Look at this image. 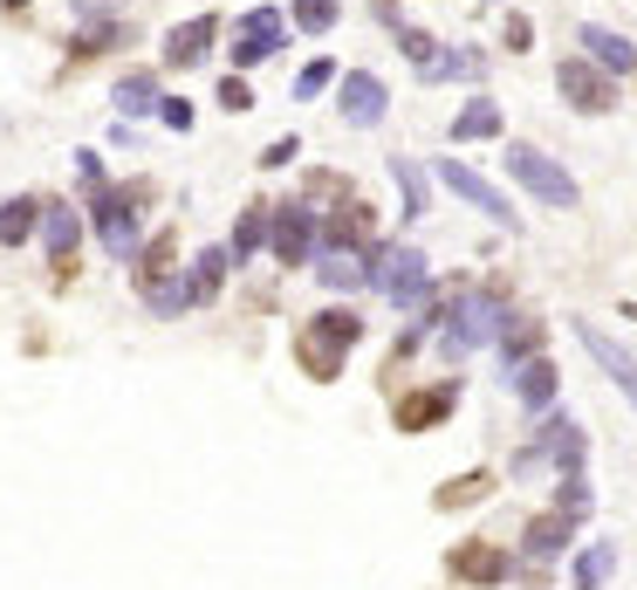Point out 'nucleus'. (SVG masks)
Segmentation results:
<instances>
[{"label": "nucleus", "instance_id": "1", "mask_svg": "<svg viewBox=\"0 0 637 590\" xmlns=\"http://www.w3.org/2000/svg\"><path fill=\"white\" fill-rule=\"evenodd\" d=\"M364 289H377V296H391L405 317H418V309L432 302V254L425 248H412V241H371L364 248Z\"/></svg>", "mask_w": 637, "mask_h": 590}, {"label": "nucleus", "instance_id": "2", "mask_svg": "<svg viewBox=\"0 0 637 590\" xmlns=\"http://www.w3.org/2000/svg\"><path fill=\"white\" fill-rule=\"evenodd\" d=\"M507 317H514V309H507V296L501 289H473L466 282V296L453 302V323H446V358L459 364V358H473V350H494L501 343V330H507Z\"/></svg>", "mask_w": 637, "mask_h": 590}, {"label": "nucleus", "instance_id": "3", "mask_svg": "<svg viewBox=\"0 0 637 590\" xmlns=\"http://www.w3.org/2000/svg\"><path fill=\"white\" fill-rule=\"evenodd\" d=\"M583 460H589V440H583V426L569 412H542L535 426V440L514 453V481H528L542 474V467H555V474H583Z\"/></svg>", "mask_w": 637, "mask_h": 590}, {"label": "nucleus", "instance_id": "4", "mask_svg": "<svg viewBox=\"0 0 637 590\" xmlns=\"http://www.w3.org/2000/svg\"><path fill=\"white\" fill-rule=\"evenodd\" d=\"M507 179L522 186L535 207H555V213L583 207V186H576V172H569L563 159H548L542 144H507Z\"/></svg>", "mask_w": 637, "mask_h": 590}, {"label": "nucleus", "instance_id": "5", "mask_svg": "<svg viewBox=\"0 0 637 590\" xmlns=\"http://www.w3.org/2000/svg\"><path fill=\"white\" fill-rule=\"evenodd\" d=\"M350 343H364V317H356V309H323V317H309V330L295 337L309 378H323V384H330V378H343Z\"/></svg>", "mask_w": 637, "mask_h": 590}, {"label": "nucleus", "instance_id": "6", "mask_svg": "<svg viewBox=\"0 0 637 590\" xmlns=\"http://www.w3.org/2000/svg\"><path fill=\"white\" fill-rule=\"evenodd\" d=\"M138 200H144L138 186H103V192H90V227H97V241H103L117 261H138V233H144Z\"/></svg>", "mask_w": 637, "mask_h": 590}, {"label": "nucleus", "instance_id": "7", "mask_svg": "<svg viewBox=\"0 0 637 590\" xmlns=\"http://www.w3.org/2000/svg\"><path fill=\"white\" fill-rule=\"evenodd\" d=\"M315 248H323V207H315V200H282V207H274L267 254L282 261V268H309Z\"/></svg>", "mask_w": 637, "mask_h": 590}, {"label": "nucleus", "instance_id": "8", "mask_svg": "<svg viewBox=\"0 0 637 590\" xmlns=\"http://www.w3.org/2000/svg\"><path fill=\"white\" fill-rule=\"evenodd\" d=\"M432 179H439L446 192H459V200H466L473 213H487V220H494L501 233H522V213L507 207V192H501L494 179H481V172H473L466 159H439V172H432Z\"/></svg>", "mask_w": 637, "mask_h": 590}, {"label": "nucleus", "instance_id": "9", "mask_svg": "<svg viewBox=\"0 0 637 590\" xmlns=\"http://www.w3.org/2000/svg\"><path fill=\"white\" fill-rule=\"evenodd\" d=\"M555 90H563V103L583 110V117H610V110H617V76H604L589 56L555 62Z\"/></svg>", "mask_w": 637, "mask_h": 590}, {"label": "nucleus", "instance_id": "10", "mask_svg": "<svg viewBox=\"0 0 637 590\" xmlns=\"http://www.w3.org/2000/svg\"><path fill=\"white\" fill-rule=\"evenodd\" d=\"M336 110H343V124H356V131H377L384 124V110H391V90H384V76L377 69H343L336 76Z\"/></svg>", "mask_w": 637, "mask_h": 590}, {"label": "nucleus", "instance_id": "11", "mask_svg": "<svg viewBox=\"0 0 637 590\" xmlns=\"http://www.w3.org/2000/svg\"><path fill=\"white\" fill-rule=\"evenodd\" d=\"M282 42H289V14L282 8H247L241 28H233V69H254L267 56H282Z\"/></svg>", "mask_w": 637, "mask_h": 590}, {"label": "nucleus", "instance_id": "12", "mask_svg": "<svg viewBox=\"0 0 637 590\" xmlns=\"http://www.w3.org/2000/svg\"><path fill=\"white\" fill-rule=\"evenodd\" d=\"M371 241H377L371 207L364 200H343L336 213H323V248H315V254H364Z\"/></svg>", "mask_w": 637, "mask_h": 590}, {"label": "nucleus", "instance_id": "13", "mask_svg": "<svg viewBox=\"0 0 637 590\" xmlns=\"http://www.w3.org/2000/svg\"><path fill=\"white\" fill-rule=\"evenodd\" d=\"M576 343H583V350H589V358H596V364H604V371H610V384H617V391H624V399L637 406V358H630V350H624V343H617L610 330H596L589 317H576Z\"/></svg>", "mask_w": 637, "mask_h": 590}, {"label": "nucleus", "instance_id": "14", "mask_svg": "<svg viewBox=\"0 0 637 590\" xmlns=\"http://www.w3.org/2000/svg\"><path fill=\"white\" fill-rule=\"evenodd\" d=\"M576 516H563V508H548V516H535L528 529H522V557L528 563H555V557H569V542H576Z\"/></svg>", "mask_w": 637, "mask_h": 590}, {"label": "nucleus", "instance_id": "15", "mask_svg": "<svg viewBox=\"0 0 637 590\" xmlns=\"http://www.w3.org/2000/svg\"><path fill=\"white\" fill-rule=\"evenodd\" d=\"M576 42H583V56L604 69V76H637V42H624L617 28H604V21H583L576 28Z\"/></svg>", "mask_w": 637, "mask_h": 590}, {"label": "nucleus", "instance_id": "16", "mask_svg": "<svg viewBox=\"0 0 637 590\" xmlns=\"http://www.w3.org/2000/svg\"><path fill=\"white\" fill-rule=\"evenodd\" d=\"M453 406H459V378H439L432 391H412V399L397 406V426H405V432H432Z\"/></svg>", "mask_w": 637, "mask_h": 590}, {"label": "nucleus", "instance_id": "17", "mask_svg": "<svg viewBox=\"0 0 637 590\" xmlns=\"http://www.w3.org/2000/svg\"><path fill=\"white\" fill-rule=\"evenodd\" d=\"M446 570H453L459 583H501L514 563H507V549H494V542H481V536H473V542H459L453 557H446Z\"/></svg>", "mask_w": 637, "mask_h": 590}, {"label": "nucleus", "instance_id": "18", "mask_svg": "<svg viewBox=\"0 0 637 590\" xmlns=\"http://www.w3.org/2000/svg\"><path fill=\"white\" fill-rule=\"evenodd\" d=\"M213 34H220V14H192L165 34V69H192V62H206L213 49Z\"/></svg>", "mask_w": 637, "mask_h": 590}, {"label": "nucleus", "instance_id": "19", "mask_svg": "<svg viewBox=\"0 0 637 590\" xmlns=\"http://www.w3.org/2000/svg\"><path fill=\"white\" fill-rule=\"evenodd\" d=\"M507 384H514V399H522L528 412H555V391H563V371H555L548 358H528V364H514V371H507Z\"/></svg>", "mask_w": 637, "mask_h": 590}, {"label": "nucleus", "instance_id": "20", "mask_svg": "<svg viewBox=\"0 0 637 590\" xmlns=\"http://www.w3.org/2000/svg\"><path fill=\"white\" fill-rule=\"evenodd\" d=\"M138 289H144V309H151V317H185V309H199L185 268H179V274H158V282H138Z\"/></svg>", "mask_w": 637, "mask_h": 590}, {"label": "nucleus", "instance_id": "21", "mask_svg": "<svg viewBox=\"0 0 637 590\" xmlns=\"http://www.w3.org/2000/svg\"><path fill=\"white\" fill-rule=\"evenodd\" d=\"M453 144H473V138H501V103L494 97H466L459 110H453Z\"/></svg>", "mask_w": 637, "mask_h": 590}, {"label": "nucleus", "instance_id": "22", "mask_svg": "<svg viewBox=\"0 0 637 590\" xmlns=\"http://www.w3.org/2000/svg\"><path fill=\"white\" fill-rule=\"evenodd\" d=\"M267 233H274V207H247L241 220H233V233H226V254H233V268H241V261H254V254L267 248Z\"/></svg>", "mask_w": 637, "mask_h": 590}, {"label": "nucleus", "instance_id": "23", "mask_svg": "<svg viewBox=\"0 0 637 590\" xmlns=\"http://www.w3.org/2000/svg\"><path fill=\"white\" fill-rule=\"evenodd\" d=\"M110 103H117V117H158V103H165V90H158V76H151V69H131L124 83L110 90Z\"/></svg>", "mask_w": 637, "mask_h": 590}, {"label": "nucleus", "instance_id": "24", "mask_svg": "<svg viewBox=\"0 0 637 590\" xmlns=\"http://www.w3.org/2000/svg\"><path fill=\"white\" fill-rule=\"evenodd\" d=\"M42 248L55 261H69L75 248H83V213H75V207H42Z\"/></svg>", "mask_w": 637, "mask_h": 590}, {"label": "nucleus", "instance_id": "25", "mask_svg": "<svg viewBox=\"0 0 637 590\" xmlns=\"http://www.w3.org/2000/svg\"><path fill=\"white\" fill-rule=\"evenodd\" d=\"M501 358H507V371L514 364H528V358H542V323L535 317H522V309H514V317H507V330H501Z\"/></svg>", "mask_w": 637, "mask_h": 590}, {"label": "nucleus", "instance_id": "26", "mask_svg": "<svg viewBox=\"0 0 637 590\" xmlns=\"http://www.w3.org/2000/svg\"><path fill=\"white\" fill-rule=\"evenodd\" d=\"M397 56L418 76H446V49H439V34H425V28H397Z\"/></svg>", "mask_w": 637, "mask_h": 590}, {"label": "nucleus", "instance_id": "27", "mask_svg": "<svg viewBox=\"0 0 637 590\" xmlns=\"http://www.w3.org/2000/svg\"><path fill=\"white\" fill-rule=\"evenodd\" d=\"M226 268H233V254H226V248H199V254H192V268H185V274H192V296H199V302H213V296H220V282H226Z\"/></svg>", "mask_w": 637, "mask_h": 590}, {"label": "nucleus", "instance_id": "28", "mask_svg": "<svg viewBox=\"0 0 637 590\" xmlns=\"http://www.w3.org/2000/svg\"><path fill=\"white\" fill-rule=\"evenodd\" d=\"M42 227V200H0V248H21Z\"/></svg>", "mask_w": 637, "mask_h": 590}, {"label": "nucleus", "instance_id": "29", "mask_svg": "<svg viewBox=\"0 0 637 590\" xmlns=\"http://www.w3.org/2000/svg\"><path fill=\"white\" fill-rule=\"evenodd\" d=\"M391 179H397V192H405V220H418L432 207V172L412 166V159H391Z\"/></svg>", "mask_w": 637, "mask_h": 590}, {"label": "nucleus", "instance_id": "30", "mask_svg": "<svg viewBox=\"0 0 637 590\" xmlns=\"http://www.w3.org/2000/svg\"><path fill=\"white\" fill-rule=\"evenodd\" d=\"M610 570H617V542H589V549H576V590H604Z\"/></svg>", "mask_w": 637, "mask_h": 590}, {"label": "nucleus", "instance_id": "31", "mask_svg": "<svg viewBox=\"0 0 637 590\" xmlns=\"http://www.w3.org/2000/svg\"><path fill=\"white\" fill-rule=\"evenodd\" d=\"M315 282L323 289H364V254H315Z\"/></svg>", "mask_w": 637, "mask_h": 590}, {"label": "nucleus", "instance_id": "32", "mask_svg": "<svg viewBox=\"0 0 637 590\" xmlns=\"http://www.w3.org/2000/svg\"><path fill=\"white\" fill-rule=\"evenodd\" d=\"M336 14H343L336 0H295V8H289V21H295L302 34H330V28H336Z\"/></svg>", "mask_w": 637, "mask_h": 590}, {"label": "nucleus", "instance_id": "33", "mask_svg": "<svg viewBox=\"0 0 637 590\" xmlns=\"http://www.w3.org/2000/svg\"><path fill=\"white\" fill-rule=\"evenodd\" d=\"M555 508H563V516H589L596 508V494H589V474H563V488H555Z\"/></svg>", "mask_w": 637, "mask_h": 590}, {"label": "nucleus", "instance_id": "34", "mask_svg": "<svg viewBox=\"0 0 637 590\" xmlns=\"http://www.w3.org/2000/svg\"><path fill=\"white\" fill-rule=\"evenodd\" d=\"M336 76H343V69H336V62H323V56H315V62H302V76H295V97H302V103H309V97H323V90L336 83Z\"/></svg>", "mask_w": 637, "mask_h": 590}, {"label": "nucleus", "instance_id": "35", "mask_svg": "<svg viewBox=\"0 0 637 590\" xmlns=\"http://www.w3.org/2000/svg\"><path fill=\"white\" fill-rule=\"evenodd\" d=\"M494 488V474H481V467H473V474H459L453 488H439V508H466V501H481Z\"/></svg>", "mask_w": 637, "mask_h": 590}, {"label": "nucleus", "instance_id": "36", "mask_svg": "<svg viewBox=\"0 0 637 590\" xmlns=\"http://www.w3.org/2000/svg\"><path fill=\"white\" fill-rule=\"evenodd\" d=\"M501 42H507L514 56H528V49H535V21H528V14H507V28H501Z\"/></svg>", "mask_w": 637, "mask_h": 590}, {"label": "nucleus", "instance_id": "37", "mask_svg": "<svg viewBox=\"0 0 637 590\" xmlns=\"http://www.w3.org/2000/svg\"><path fill=\"white\" fill-rule=\"evenodd\" d=\"M295 151H302V138H274V144L261 151V166H267V172H282V166H295Z\"/></svg>", "mask_w": 637, "mask_h": 590}, {"label": "nucleus", "instance_id": "38", "mask_svg": "<svg viewBox=\"0 0 637 590\" xmlns=\"http://www.w3.org/2000/svg\"><path fill=\"white\" fill-rule=\"evenodd\" d=\"M220 103H226V110H247V103H254L247 76H226V83H220Z\"/></svg>", "mask_w": 637, "mask_h": 590}, {"label": "nucleus", "instance_id": "39", "mask_svg": "<svg viewBox=\"0 0 637 590\" xmlns=\"http://www.w3.org/2000/svg\"><path fill=\"white\" fill-rule=\"evenodd\" d=\"M75 179H83L90 192H103V159L97 151H75Z\"/></svg>", "mask_w": 637, "mask_h": 590}, {"label": "nucleus", "instance_id": "40", "mask_svg": "<svg viewBox=\"0 0 637 590\" xmlns=\"http://www.w3.org/2000/svg\"><path fill=\"white\" fill-rule=\"evenodd\" d=\"M158 117H165L172 131H192V103L185 97H165V103H158Z\"/></svg>", "mask_w": 637, "mask_h": 590}, {"label": "nucleus", "instance_id": "41", "mask_svg": "<svg viewBox=\"0 0 637 590\" xmlns=\"http://www.w3.org/2000/svg\"><path fill=\"white\" fill-rule=\"evenodd\" d=\"M371 8H377V21H384V28H405V21H397V0H371Z\"/></svg>", "mask_w": 637, "mask_h": 590}, {"label": "nucleus", "instance_id": "42", "mask_svg": "<svg viewBox=\"0 0 637 590\" xmlns=\"http://www.w3.org/2000/svg\"><path fill=\"white\" fill-rule=\"evenodd\" d=\"M0 8H28V0H0Z\"/></svg>", "mask_w": 637, "mask_h": 590}]
</instances>
